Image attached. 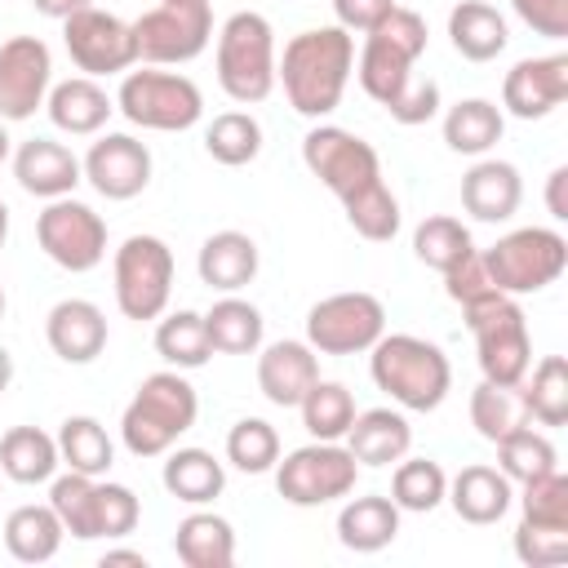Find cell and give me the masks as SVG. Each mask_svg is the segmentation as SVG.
Segmentation results:
<instances>
[{
	"instance_id": "b9f144b4",
	"label": "cell",
	"mask_w": 568,
	"mask_h": 568,
	"mask_svg": "<svg viewBox=\"0 0 568 568\" xmlns=\"http://www.w3.org/2000/svg\"><path fill=\"white\" fill-rule=\"evenodd\" d=\"M204 151L226 164V169H240V164H253L262 155V124L248 115V111H222L213 115V124L204 129Z\"/></svg>"
},
{
	"instance_id": "bcb514c9",
	"label": "cell",
	"mask_w": 568,
	"mask_h": 568,
	"mask_svg": "<svg viewBox=\"0 0 568 568\" xmlns=\"http://www.w3.org/2000/svg\"><path fill=\"white\" fill-rule=\"evenodd\" d=\"M142 519V501L129 484H111V479H98L93 488V541L98 537H129Z\"/></svg>"
},
{
	"instance_id": "ac0fdd59",
	"label": "cell",
	"mask_w": 568,
	"mask_h": 568,
	"mask_svg": "<svg viewBox=\"0 0 568 568\" xmlns=\"http://www.w3.org/2000/svg\"><path fill=\"white\" fill-rule=\"evenodd\" d=\"M568 98V58L546 53V58H519L506 80H501V106L515 120H546L555 106Z\"/></svg>"
},
{
	"instance_id": "6125c7cd",
	"label": "cell",
	"mask_w": 568,
	"mask_h": 568,
	"mask_svg": "<svg viewBox=\"0 0 568 568\" xmlns=\"http://www.w3.org/2000/svg\"><path fill=\"white\" fill-rule=\"evenodd\" d=\"M0 479H4V475H0Z\"/></svg>"
},
{
	"instance_id": "4fadbf2b",
	"label": "cell",
	"mask_w": 568,
	"mask_h": 568,
	"mask_svg": "<svg viewBox=\"0 0 568 568\" xmlns=\"http://www.w3.org/2000/svg\"><path fill=\"white\" fill-rule=\"evenodd\" d=\"M382 333H386V306L364 288L328 293L306 311V342L315 355H359Z\"/></svg>"
},
{
	"instance_id": "f5cc1de1",
	"label": "cell",
	"mask_w": 568,
	"mask_h": 568,
	"mask_svg": "<svg viewBox=\"0 0 568 568\" xmlns=\"http://www.w3.org/2000/svg\"><path fill=\"white\" fill-rule=\"evenodd\" d=\"M399 0H333V13H337V27H346L351 36L359 31H373Z\"/></svg>"
},
{
	"instance_id": "30bf717a",
	"label": "cell",
	"mask_w": 568,
	"mask_h": 568,
	"mask_svg": "<svg viewBox=\"0 0 568 568\" xmlns=\"http://www.w3.org/2000/svg\"><path fill=\"white\" fill-rule=\"evenodd\" d=\"M484 266H488V280L510 297L541 293L564 275L568 240L550 226H519L501 235L493 248H484Z\"/></svg>"
},
{
	"instance_id": "f1b7e54d",
	"label": "cell",
	"mask_w": 568,
	"mask_h": 568,
	"mask_svg": "<svg viewBox=\"0 0 568 568\" xmlns=\"http://www.w3.org/2000/svg\"><path fill=\"white\" fill-rule=\"evenodd\" d=\"M448 40L466 62H493L510 44V27L488 0H462L448 13Z\"/></svg>"
},
{
	"instance_id": "681fc988",
	"label": "cell",
	"mask_w": 568,
	"mask_h": 568,
	"mask_svg": "<svg viewBox=\"0 0 568 568\" xmlns=\"http://www.w3.org/2000/svg\"><path fill=\"white\" fill-rule=\"evenodd\" d=\"M497 284L488 280V266H484V253L475 248V253H466L457 266H448L444 271V293L457 302V306H466V302H475V297H484V293H493ZM501 293V288H497Z\"/></svg>"
},
{
	"instance_id": "94428289",
	"label": "cell",
	"mask_w": 568,
	"mask_h": 568,
	"mask_svg": "<svg viewBox=\"0 0 568 568\" xmlns=\"http://www.w3.org/2000/svg\"><path fill=\"white\" fill-rule=\"evenodd\" d=\"M4 306H9V302H4V288H0V320H4Z\"/></svg>"
},
{
	"instance_id": "ee69618b",
	"label": "cell",
	"mask_w": 568,
	"mask_h": 568,
	"mask_svg": "<svg viewBox=\"0 0 568 568\" xmlns=\"http://www.w3.org/2000/svg\"><path fill=\"white\" fill-rule=\"evenodd\" d=\"M93 488H98V479L80 475V470L49 479V506L62 519L67 537H75V541H93Z\"/></svg>"
},
{
	"instance_id": "277c9868",
	"label": "cell",
	"mask_w": 568,
	"mask_h": 568,
	"mask_svg": "<svg viewBox=\"0 0 568 568\" xmlns=\"http://www.w3.org/2000/svg\"><path fill=\"white\" fill-rule=\"evenodd\" d=\"M200 417V395L178 368L142 377L120 417V439L133 457H164Z\"/></svg>"
},
{
	"instance_id": "7dc6e473",
	"label": "cell",
	"mask_w": 568,
	"mask_h": 568,
	"mask_svg": "<svg viewBox=\"0 0 568 568\" xmlns=\"http://www.w3.org/2000/svg\"><path fill=\"white\" fill-rule=\"evenodd\" d=\"M519 519H532V524H555V528H568V475L555 466L528 484H519Z\"/></svg>"
},
{
	"instance_id": "6da1fadb",
	"label": "cell",
	"mask_w": 568,
	"mask_h": 568,
	"mask_svg": "<svg viewBox=\"0 0 568 568\" xmlns=\"http://www.w3.org/2000/svg\"><path fill=\"white\" fill-rule=\"evenodd\" d=\"M302 164L342 200L355 235H364L368 244L395 240V231L404 222L399 200L382 182V160L359 133H351L342 124H315L302 138Z\"/></svg>"
},
{
	"instance_id": "91938a15",
	"label": "cell",
	"mask_w": 568,
	"mask_h": 568,
	"mask_svg": "<svg viewBox=\"0 0 568 568\" xmlns=\"http://www.w3.org/2000/svg\"><path fill=\"white\" fill-rule=\"evenodd\" d=\"M4 240H9V204L0 200V253H4Z\"/></svg>"
},
{
	"instance_id": "8992f818",
	"label": "cell",
	"mask_w": 568,
	"mask_h": 568,
	"mask_svg": "<svg viewBox=\"0 0 568 568\" xmlns=\"http://www.w3.org/2000/svg\"><path fill=\"white\" fill-rule=\"evenodd\" d=\"M217 84L231 102L253 106L275 89V31L262 13L240 9L217 27Z\"/></svg>"
},
{
	"instance_id": "7402d4cb",
	"label": "cell",
	"mask_w": 568,
	"mask_h": 568,
	"mask_svg": "<svg viewBox=\"0 0 568 568\" xmlns=\"http://www.w3.org/2000/svg\"><path fill=\"white\" fill-rule=\"evenodd\" d=\"M524 204V178L510 160H493L479 155L466 173H462V209L475 222H510Z\"/></svg>"
},
{
	"instance_id": "8d00e7d4",
	"label": "cell",
	"mask_w": 568,
	"mask_h": 568,
	"mask_svg": "<svg viewBox=\"0 0 568 568\" xmlns=\"http://www.w3.org/2000/svg\"><path fill=\"white\" fill-rule=\"evenodd\" d=\"M155 355L178 368V373H191V368H204L209 355H213V342L204 333V315L200 311H173L155 324Z\"/></svg>"
},
{
	"instance_id": "8fae6325",
	"label": "cell",
	"mask_w": 568,
	"mask_h": 568,
	"mask_svg": "<svg viewBox=\"0 0 568 568\" xmlns=\"http://www.w3.org/2000/svg\"><path fill=\"white\" fill-rule=\"evenodd\" d=\"M124 320H160L173 297V248L160 235H129L111 262Z\"/></svg>"
},
{
	"instance_id": "f907efd6",
	"label": "cell",
	"mask_w": 568,
	"mask_h": 568,
	"mask_svg": "<svg viewBox=\"0 0 568 568\" xmlns=\"http://www.w3.org/2000/svg\"><path fill=\"white\" fill-rule=\"evenodd\" d=\"M395 124H426L439 115V84L430 75H413V84L386 106Z\"/></svg>"
},
{
	"instance_id": "6f0895ef",
	"label": "cell",
	"mask_w": 568,
	"mask_h": 568,
	"mask_svg": "<svg viewBox=\"0 0 568 568\" xmlns=\"http://www.w3.org/2000/svg\"><path fill=\"white\" fill-rule=\"evenodd\" d=\"M9 382H13V355H9L4 342H0V395L9 390Z\"/></svg>"
},
{
	"instance_id": "83f0119b",
	"label": "cell",
	"mask_w": 568,
	"mask_h": 568,
	"mask_svg": "<svg viewBox=\"0 0 568 568\" xmlns=\"http://www.w3.org/2000/svg\"><path fill=\"white\" fill-rule=\"evenodd\" d=\"M160 484L169 488V497L186 501V506H209L222 497L226 488V466L209 453V448H169L164 453V470Z\"/></svg>"
},
{
	"instance_id": "f35d334b",
	"label": "cell",
	"mask_w": 568,
	"mask_h": 568,
	"mask_svg": "<svg viewBox=\"0 0 568 568\" xmlns=\"http://www.w3.org/2000/svg\"><path fill=\"white\" fill-rule=\"evenodd\" d=\"M555 466H559V453L541 430H532V422H524V426H515L497 439V470L510 484H528V479H537Z\"/></svg>"
},
{
	"instance_id": "d4e9b609",
	"label": "cell",
	"mask_w": 568,
	"mask_h": 568,
	"mask_svg": "<svg viewBox=\"0 0 568 568\" xmlns=\"http://www.w3.org/2000/svg\"><path fill=\"white\" fill-rule=\"evenodd\" d=\"M262 266V253H257V240L244 235V231H213L200 253H195V271H200V284H209L213 293H240L253 284Z\"/></svg>"
},
{
	"instance_id": "db71d44e",
	"label": "cell",
	"mask_w": 568,
	"mask_h": 568,
	"mask_svg": "<svg viewBox=\"0 0 568 568\" xmlns=\"http://www.w3.org/2000/svg\"><path fill=\"white\" fill-rule=\"evenodd\" d=\"M568 169L559 164V169H550V178H546V209H550V217L555 222H564L568 217Z\"/></svg>"
},
{
	"instance_id": "836d02e7",
	"label": "cell",
	"mask_w": 568,
	"mask_h": 568,
	"mask_svg": "<svg viewBox=\"0 0 568 568\" xmlns=\"http://www.w3.org/2000/svg\"><path fill=\"white\" fill-rule=\"evenodd\" d=\"M515 390H519L528 422H537V426L568 422V359L564 355H541L537 364H528V373Z\"/></svg>"
},
{
	"instance_id": "44dd1931",
	"label": "cell",
	"mask_w": 568,
	"mask_h": 568,
	"mask_svg": "<svg viewBox=\"0 0 568 568\" xmlns=\"http://www.w3.org/2000/svg\"><path fill=\"white\" fill-rule=\"evenodd\" d=\"M44 342L62 364H93L106 351V315L89 297H62L44 315Z\"/></svg>"
},
{
	"instance_id": "3957f363",
	"label": "cell",
	"mask_w": 568,
	"mask_h": 568,
	"mask_svg": "<svg viewBox=\"0 0 568 568\" xmlns=\"http://www.w3.org/2000/svg\"><path fill=\"white\" fill-rule=\"evenodd\" d=\"M368 377L408 413H435L453 390L448 355L417 333H382L368 346Z\"/></svg>"
},
{
	"instance_id": "e575fe53",
	"label": "cell",
	"mask_w": 568,
	"mask_h": 568,
	"mask_svg": "<svg viewBox=\"0 0 568 568\" xmlns=\"http://www.w3.org/2000/svg\"><path fill=\"white\" fill-rule=\"evenodd\" d=\"M204 333L213 342L217 355H253L262 346V333H266V320L253 302L235 297V293H222L209 311H204Z\"/></svg>"
},
{
	"instance_id": "d6986e66",
	"label": "cell",
	"mask_w": 568,
	"mask_h": 568,
	"mask_svg": "<svg viewBox=\"0 0 568 568\" xmlns=\"http://www.w3.org/2000/svg\"><path fill=\"white\" fill-rule=\"evenodd\" d=\"M257 390L266 404L275 408H297L302 395L320 382V355L311 351V342L284 337L271 346H257Z\"/></svg>"
},
{
	"instance_id": "816d5d0a",
	"label": "cell",
	"mask_w": 568,
	"mask_h": 568,
	"mask_svg": "<svg viewBox=\"0 0 568 568\" xmlns=\"http://www.w3.org/2000/svg\"><path fill=\"white\" fill-rule=\"evenodd\" d=\"M515 18L546 40H568V0H510Z\"/></svg>"
},
{
	"instance_id": "7a4b0ae2",
	"label": "cell",
	"mask_w": 568,
	"mask_h": 568,
	"mask_svg": "<svg viewBox=\"0 0 568 568\" xmlns=\"http://www.w3.org/2000/svg\"><path fill=\"white\" fill-rule=\"evenodd\" d=\"M355 71V36L346 27H311L284 44L275 58V80L297 115L324 120L342 106V93Z\"/></svg>"
},
{
	"instance_id": "603a6c76",
	"label": "cell",
	"mask_w": 568,
	"mask_h": 568,
	"mask_svg": "<svg viewBox=\"0 0 568 568\" xmlns=\"http://www.w3.org/2000/svg\"><path fill=\"white\" fill-rule=\"evenodd\" d=\"M444 501L453 506V515H457L462 524L488 528V524H497V519L510 510L515 484H510L497 466H479V462H475V466H462V470L448 479Z\"/></svg>"
},
{
	"instance_id": "c3c4849f",
	"label": "cell",
	"mask_w": 568,
	"mask_h": 568,
	"mask_svg": "<svg viewBox=\"0 0 568 568\" xmlns=\"http://www.w3.org/2000/svg\"><path fill=\"white\" fill-rule=\"evenodd\" d=\"M515 555L528 568H555V564L568 559V528L519 519V528H515Z\"/></svg>"
},
{
	"instance_id": "ba28073f",
	"label": "cell",
	"mask_w": 568,
	"mask_h": 568,
	"mask_svg": "<svg viewBox=\"0 0 568 568\" xmlns=\"http://www.w3.org/2000/svg\"><path fill=\"white\" fill-rule=\"evenodd\" d=\"M115 111L138 124V129H155V133H182L191 124H200L204 115V93L191 75L182 71H164V67H142V71H124L120 93H115Z\"/></svg>"
},
{
	"instance_id": "e0dca14e",
	"label": "cell",
	"mask_w": 568,
	"mask_h": 568,
	"mask_svg": "<svg viewBox=\"0 0 568 568\" xmlns=\"http://www.w3.org/2000/svg\"><path fill=\"white\" fill-rule=\"evenodd\" d=\"M80 169L102 200H133L151 186V151L133 133H102L84 151Z\"/></svg>"
},
{
	"instance_id": "f546056e",
	"label": "cell",
	"mask_w": 568,
	"mask_h": 568,
	"mask_svg": "<svg viewBox=\"0 0 568 568\" xmlns=\"http://www.w3.org/2000/svg\"><path fill=\"white\" fill-rule=\"evenodd\" d=\"M173 550L186 568H231L235 564V528H231V519H222L213 510H191L173 532Z\"/></svg>"
},
{
	"instance_id": "680465c9",
	"label": "cell",
	"mask_w": 568,
	"mask_h": 568,
	"mask_svg": "<svg viewBox=\"0 0 568 568\" xmlns=\"http://www.w3.org/2000/svg\"><path fill=\"white\" fill-rule=\"evenodd\" d=\"M13 155V138H9V129H4V120H0V164Z\"/></svg>"
},
{
	"instance_id": "f6af8a7d",
	"label": "cell",
	"mask_w": 568,
	"mask_h": 568,
	"mask_svg": "<svg viewBox=\"0 0 568 568\" xmlns=\"http://www.w3.org/2000/svg\"><path fill=\"white\" fill-rule=\"evenodd\" d=\"M524 404H519V390L515 386H497V382H479L470 390V426L479 430V439L497 444L506 430L524 426Z\"/></svg>"
},
{
	"instance_id": "cb8c5ba5",
	"label": "cell",
	"mask_w": 568,
	"mask_h": 568,
	"mask_svg": "<svg viewBox=\"0 0 568 568\" xmlns=\"http://www.w3.org/2000/svg\"><path fill=\"white\" fill-rule=\"evenodd\" d=\"M44 111H49L53 129H62L71 138H93V133L106 129V120L115 111V98L93 75H71V80H58L49 89Z\"/></svg>"
},
{
	"instance_id": "52a82bcc",
	"label": "cell",
	"mask_w": 568,
	"mask_h": 568,
	"mask_svg": "<svg viewBox=\"0 0 568 568\" xmlns=\"http://www.w3.org/2000/svg\"><path fill=\"white\" fill-rule=\"evenodd\" d=\"M462 311H466V328L475 337V355H479L484 382L519 386L528 364H532V337H528L524 306L510 293L493 288V293L466 302Z\"/></svg>"
},
{
	"instance_id": "9a60e30c",
	"label": "cell",
	"mask_w": 568,
	"mask_h": 568,
	"mask_svg": "<svg viewBox=\"0 0 568 568\" xmlns=\"http://www.w3.org/2000/svg\"><path fill=\"white\" fill-rule=\"evenodd\" d=\"M62 44L71 53V62L84 75H124L138 62V40H133V22L84 4L71 18H62Z\"/></svg>"
},
{
	"instance_id": "9c48e42d",
	"label": "cell",
	"mask_w": 568,
	"mask_h": 568,
	"mask_svg": "<svg viewBox=\"0 0 568 568\" xmlns=\"http://www.w3.org/2000/svg\"><path fill=\"white\" fill-rule=\"evenodd\" d=\"M355 479H359V462L342 439H311L284 453V462H275V493L302 510L351 497Z\"/></svg>"
},
{
	"instance_id": "74e56055",
	"label": "cell",
	"mask_w": 568,
	"mask_h": 568,
	"mask_svg": "<svg viewBox=\"0 0 568 568\" xmlns=\"http://www.w3.org/2000/svg\"><path fill=\"white\" fill-rule=\"evenodd\" d=\"M448 493V475L439 462L430 457H399L395 462V475H390V501L408 515H430Z\"/></svg>"
},
{
	"instance_id": "484cf974",
	"label": "cell",
	"mask_w": 568,
	"mask_h": 568,
	"mask_svg": "<svg viewBox=\"0 0 568 568\" xmlns=\"http://www.w3.org/2000/svg\"><path fill=\"white\" fill-rule=\"evenodd\" d=\"M346 448L359 466H390L413 448V426L399 408H364L346 430Z\"/></svg>"
},
{
	"instance_id": "9f6ffc18",
	"label": "cell",
	"mask_w": 568,
	"mask_h": 568,
	"mask_svg": "<svg viewBox=\"0 0 568 568\" xmlns=\"http://www.w3.org/2000/svg\"><path fill=\"white\" fill-rule=\"evenodd\" d=\"M111 564H133V568H146V555H142V550H106V555H102V568H111Z\"/></svg>"
},
{
	"instance_id": "11a10c76",
	"label": "cell",
	"mask_w": 568,
	"mask_h": 568,
	"mask_svg": "<svg viewBox=\"0 0 568 568\" xmlns=\"http://www.w3.org/2000/svg\"><path fill=\"white\" fill-rule=\"evenodd\" d=\"M36 4V13H44V18H71L75 9H84V4H93V0H31Z\"/></svg>"
},
{
	"instance_id": "5b68a950",
	"label": "cell",
	"mask_w": 568,
	"mask_h": 568,
	"mask_svg": "<svg viewBox=\"0 0 568 568\" xmlns=\"http://www.w3.org/2000/svg\"><path fill=\"white\" fill-rule=\"evenodd\" d=\"M426 18L417 9H404L395 4L373 31H364V49H359V62H355V75H359V89L390 106L408 84H413V67L417 58L426 53Z\"/></svg>"
},
{
	"instance_id": "7bdbcfd3",
	"label": "cell",
	"mask_w": 568,
	"mask_h": 568,
	"mask_svg": "<svg viewBox=\"0 0 568 568\" xmlns=\"http://www.w3.org/2000/svg\"><path fill=\"white\" fill-rule=\"evenodd\" d=\"M226 462L244 475H266L280 462V430L266 417H240L226 430Z\"/></svg>"
},
{
	"instance_id": "1f68e13d",
	"label": "cell",
	"mask_w": 568,
	"mask_h": 568,
	"mask_svg": "<svg viewBox=\"0 0 568 568\" xmlns=\"http://www.w3.org/2000/svg\"><path fill=\"white\" fill-rule=\"evenodd\" d=\"M62 537H67V528H62V519L53 515L49 501H44V506L27 501V506L9 510V519H4V550H9L18 564H49V559L62 550Z\"/></svg>"
},
{
	"instance_id": "d590c367",
	"label": "cell",
	"mask_w": 568,
	"mask_h": 568,
	"mask_svg": "<svg viewBox=\"0 0 568 568\" xmlns=\"http://www.w3.org/2000/svg\"><path fill=\"white\" fill-rule=\"evenodd\" d=\"M53 439H58V457H62L67 470H80V475L102 479L111 470V462H115V444H111L106 426L98 417H89V413L67 417Z\"/></svg>"
},
{
	"instance_id": "ab89813d",
	"label": "cell",
	"mask_w": 568,
	"mask_h": 568,
	"mask_svg": "<svg viewBox=\"0 0 568 568\" xmlns=\"http://www.w3.org/2000/svg\"><path fill=\"white\" fill-rule=\"evenodd\" d=\"M297 413H302V426H306L311 439H346V430L355 422V395L342 382H324L320 377L302 395Z\"/></svg>"
},
{
	"instance_id": "2e32d148",
	"label": "cell",
	"mask_w": 568,
	"mask_h": 568,
	"mask_svg": "<svg viewBox=\"0 0 568 568\" xmlns=\"http://www.w3.org/2000/svg\"><path fill=\"white\" fill-rule=\"evenodd\" d=\"M53 89V53L40 36H9L0 44V120H31Z\"/></svg>"
},
{
	"instance_id": "60d3db41",
	"label": "cell",
	"mask_w": 568,
	"mask_h": 568,
	"mask_svg": "<svg viewBox=\"0 0 568 568\" xmlns=\"http://www.w3.org/2000/svg\"><path fill=\"white\" fill-rule=\"evenodd\" d=\"M413 253H417L422 266H430V271L444 275V271L457 266L466 253H475V240H470V231H466L462 217L435 213V217H422V222H417V231H413Z\"/></svg>"
},
{
	"instance_id": "d6a6232c",
	"label": "cell",
	"mask_w": 568,
	"mask_h": 568,
	"mask_svg": "<svg viewBox=\"0 0 568 568\" xmlns=\"http://www.w3.org/2000/svg\"><path fill=\"white\" fill-rule=\"evenodd\" d=\"M501 133H506V115L488 98H462L457 106L444 111V142L457 155H475L479 160L501 142Z\"/></svg>"
},
{
	"instance_id": "4316f807",
	"label": "cell",
	"mask_w": 568,
	"mask_h": 568,
	"mask_svg": "<svg viewBox=\"0 0 568 568\" xmlns=\"http://www.w3.org/2000/svg\"><path fill=\"white\" fill-rule=\"evenodd\" d=\"M399 506L386 493H368V497H351L337 510V541L355 555H377L399 537Z\"/></svg>"
},
{
	"instance_id": "7c38bea8",
	"label": "cell",
	"mask_w": 568,
	"mask_h": 568,
	"mask_svg": "<svg viewBox=\"0 0 568 568\" xmlns=\"http://www.w3.org/2000/svg\"><path fill=\"white\" fill-rule=\"evenodd\" d=\"M138 62L146 67H182L200 58L213 40V9L209 0H160L133 22Z\"/></svg>"
},
{
	"instance_id": "4dcf8cb0",
	"label": "cell",
	"mask_w": 568,
	"mask_h": 568,
	"mask_svg": "<svg viewBox=\"0 0 568 568\" xmlns=\"http://www.w3.org/2000/svg\"><path fill=\"white\" fill-rule=\"evenodd\" d=\"M58 439L40 426H13L0 435V475L13 484H49L58 475Z\"/></svg>"
},
{
	"instance_id": "ffe728a7",
	"label": "cell",
	"mask_w": 568,
	"mask_h": 568,
	"mask_svg": "<svg viewBox=\"0 0 568 568\" xmlns=\"http://www.w3.org/2000/svg\"><path fill=\"white\" fill-rule=\"evenodd\" d=\"M9 160H13V178H18V186H22L27 195H36V200L71 195V191L84 182L80 155H75L67 142H53V138L18 142V151H13Z\"/></svg>"
},
{
	"instance_id": "5bb4252c",
	"label": "cell",
	"mask_w": 568,
	"mask_h": 568,
	"mask_svg": "<svg viewBox=\"0 0 568 568\" xmlns=\"http://www.w3.org/2000/svg\"><path fill=\"white\" fill-rule=\"evenodd\" d=\"M36 240H40L44 257L71 275H84L106 257V222H102V213H93V204H84L75 195H58L40 209Z\"/></svg>"
}]
</instances>
